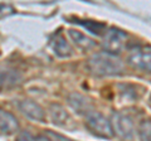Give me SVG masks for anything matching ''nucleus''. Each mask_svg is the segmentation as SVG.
I'll list each match as a JSON object with an SVG mask.
<instances>
[{"label": "nucleus", "instance_id": "obj_10", "mask_svg": "<svg viewBox=\"0 0 151 141\" xmlns=\"http://www.w3.org/2000/svg\"><path fill=\"white\" fill-rule=\"evenodd\" d=\"M49 115L50 119L53 121V124L57 126H62V127H65L67 124L72 122L70 120V116L63 106L58 105V103H52L49 106Z\"/></svg>", "mask_w": 151, "mask_h": 141}, {"label": "nucleus", "instance_id": "obj_13", "mask_svg": "<svg viewBox=\"0 0 151 141\" xmlns=\"http://www.w3.org/2000/svg\"><path fill=\"white\" fill-rule=\"evenodd\" d=\"M150 132H151V125L150 121H142L139 127V136L141 141H150Z\"/></svg>", "mask_w": 151, "mask_h": 141}, {"label": "nucleus", "instance_id": "obj_4", "mask_svg": "<svg viewBox=\"0 0 151 141\" xmlns=\"http://www.w3.org/2000/svg\"><path fill=\"white\" fill-rule=\"evenodd\" d=\"M113 134L120 136L124 140H131L134 137L135 134V125L132 119L122 112H116L112 116V122H111Z\"/></svg>", "mask_w": 151, "mask_h": 141}, {"label": "nucleus", "instance_id": "obj_5", "mask_svg": "<svg viewBox=\"0 0 151 141\" xmlns=\"http://www.w3.org/2000/svg\"><path fill=\"white\" fill-rule=\"evenodd\" d=\"M127 62L132 68L142 70V72H150V48L145 47H134L129 52Z\"/></svg>", "mask_w": 151, "mask_h": 141}, {"label": "nucleus", "instance_id": "obj_7", "mask_svg": "<svg viewBox=\"0 0 151 141\" xmlns=\"http://www.w3.org/2000/svg\"><path fill=\"white\" fill-rule=\"evenodd\" d=\"M67 101H68V105L72 107L73 111H76L78 115H82V116H87L88 114H91L93 110V105L92 102L88 100L87 97H84L79 93H70L67 97Z\"/></svg>", "mask_w": 151, "mask_h": 141}, {"label": "nucleus", "instance_id": "obj_12", "mask_svg": "<svg viewBox=\"0 0 151 141\" xmlns=\"http://www.w3.org/2000/svg\"><path fill=\"white\" fill-rule=\"evenodd\" d=\"M68 35L70 37V39H72L74 42V44L79 47V48L82 49H91L93 48L94 45H96V43L89 38V37H87L86 34H83V33L78 32V30H74V29H69L68 30Z\"/></svg>", "mask_w": 151, "mask_h": 141}, {"label": "nucleus", "instance_id": "obj_9", "mask_svg": "<svg viewBox=\"0 0 151 141\" xmlns=\"http://www.w3.org/2000/svg\"><path fill=\"white\" fill-rule=\"evenodd\" d=\"M19 129L18 120L10 112L0 109V134L3 135H12L17 132Z\"/></svg>", "mask_w": 151, "mask_h": 141}, {"label": "nucleus", "instance_id": "obj_6", "mask_svg": "<svg viewBox=\"0 0 151 141\" xmlns=\"http://www.w3.org/2000/svg\"><path fill=\"white\" fill-rule=\"evenodd\" d=\"M18 109L24 116L33 121L43 122L45 120V112L39 103L32 100H23L18 102Z\"/></svg>", "mask_w": 151, "mask_h": 141}, {"label": "nucleus", "instance_id": "obj_16", "mask_svg": "<svg viewBox=\"0 0 151 141\" xmlns=\"http://www.w3.org/2000/svg\"><path fill=\"white\" fill-rule=\"evenodd\" d=\"M14 13V9L10 5H5V4H0V17H5L9 14Z\"/></svg>", "mask_w": 151, "mask_h": 141}, {"label": "nucleus", "instance_id": "obj_1", "mask_svg": "<svg viewBox=\"0 0 151 141\" xmlns=\"http://www.w3.org/2000/svg\"><path fill=\"white\" fill-rule=\"evenodd\" d=\"M87 68L94 76H116L124 72V62L115 54L106 52L92 54L87 60Z\"/></svg>", "mask_w": 151, "mask_h": 141}, {"label": "nucleus", "instance_id": "obj_8", "mask_svg": "<svg viewBox=\"0 0 151 141\" xmlns=\"http://www.w3.org/2000/svg\"><path fill=\"white\" fill-rule=\"evenodd\" d=\"M50 47L54 54L60 58H68L73 54V49L62 34H55L50 39Z\"/></svg>", "mask_w": 151, "mask_h": 141}, {"label": "nucleus", "instance_id": "obj_14", "mask_svg": "<svg viewBox=\"0 0 151 141\" xmlns=\"http://www.w3.org/2000/svg\"><path fill=\"white\" fill-rule=\"evenodd\" d=\"M47 135H48V137L50 139V141H73L68 137H64V136L59 135V134H55L53 131H47Z\"/></svg>", "mask_w": 151, "mask_h": 141}, {"label": "nucleus", "instance_id": "obj_3", "mask_svg": "<svg viewBox=\"0 0 151 141\" xmlns=\"http://www.w3.org/2000/svg\"><path fill=\"white\" fill-rule=\"evenodd\" d=\"M126 42H127V34L119 29V28L112 27L110 28L105 34H103V48L106 53L110 54H119L126 48Z\"/></svg>", "mask_w": 151, "mask_h": 141}, {"label": "nucleus", "instance_id": "obj_18", "mask_svg": "<svg viewBox=\"0 0 151 141\" xmlns=\"http://www.w3.org/2000/svg\"><path fill=\"white\" fill-rule=\"evenodd\" d=\"M35 141H50V139L48 137V136L40 135V136H38V137H35Z\"/></svg>", "mask_w": 151, "mask_h": 141}, {"label": "nucleus", "instance_id": "obj_17", "mask_svg": "<svg viewBox=\"0 0 151 141\" xmlns=\"http://www.w3.org/2000/svg\"><path fill=\"white\" fill-rule=\"evenodd\" d=\"M8 81H12L10 74L5 72H0V90L5 86V83H8Z\"/></svg>", "mask_w": 151, "mask_h": 141}, {"label": "nucleus", "instance_id": "obj_15", "mask_svg": "<svg viewBox=\"0 0 151 141\" xmlns=\"http://www.w3.org/2000/svg\"><path fill=\"white\" fill-rule=\"evenodd\" d=\"M15 141H35V139L33 137L32 134L28 132V131H22V132H19V135L17 136Z\"/></svg>", "mask_w": 151, "mask_h": 141}, {"label": "nucleus", "instance_id": "obj_11", "mask_svg": "<svg viewBox=\"0 0 151 141\" xmlns=\"http://www.w3.org/2000/svg\"><path fill=\"white\" fill-rule=\"evenodd\" d=\"M73 22L70 23H76V24L83 27L84 29H87L89 33L96 35H103L106 33V25L101 22H94V20H88V19H78V18H73Z\"/></svg>", "mask_w": 151, "mask_h": 141}, {"label": "nucleus", "instance_id": "obj_2", "mask_svg": "<svg viewBox=\"0 0 151 141\" xmlns=\"http://www.w3.org/2000/svg\"><path fill=\"white\" fill-rule=\"evenodd\" d=\"M84 117H86L84 125H86L89 132H92L94 136L101 139H112L115 136L111 122L100 112L92 111L91 114H88Z\"/></svg>", "mask_w": 151, "mask_h": 141}]
</instances>
